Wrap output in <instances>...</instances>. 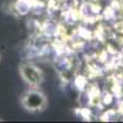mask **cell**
<instances>
[{
    "label": "cell",
    "mask_w": 123,
    "mask_h": 123,
    "mask_svg": "<svg viewBox=\"0 0 123 123\" xmlns=\"http://www.w3.org/2000/svg\"><path fill=\"white\" fill-rule=\"evenodd\" d=\"M47 96L42 91L31 89L24 92L21 96V105L26 111H30L32 113H37V112L43 111L47 107Z\"/></svg>",
    "instance_id": "cell-1"
},
{
    "label": "cell",
    "mask_w": 123,
    "mask_h": 123,
    "mask_svg": "<svg viewBox=\"0 0 123 123\" xmlns=\"http://www.w3.org/2000/svg\"><path fill=\"white\" fill-rule=\"evenodd\" d=\"M18 71L24 81L30 86L36 87L43 83L44 76H43L42 70L32 63H22L18 68Z\"/></svg>",
    "instance_id": "cell-2"
},
{
    "label": "cell",
    "mask_w": 123,
    "mask_h": 123,
    "mask_svg": "<svg viewBox=\"0 0 123 123\" xmlns=\"http://www.w3.org/2000/svg\"><path fill=\"white\" fill-rule=\"evenodd\" d=\"M0 60H1V53H0Z\"/></svg>",
    "instance_id": "cell-3"
}]
</instances>
